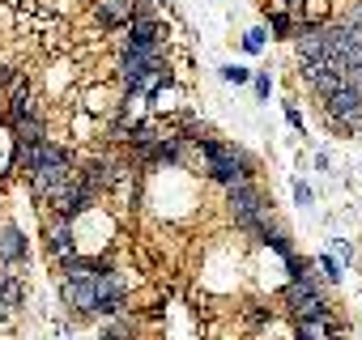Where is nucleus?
<instances>
[{"label": "nucleus", "instance_id": "nucleus-1", "mask_svg": "<svg viewBox=\"0 0 362 340\" xmlns=\"http://www.w3.org/2000/svg\"><path fill=\"white\" fill-rule=\"evenodd\" d=\"M205 158H209V175L222 183V187H234V183H248V179H252V162L239 153L234 145L205 140Z\"/></svg>", "mask_w": 362, "mask_h": 340}, {"label": "nucleus", "instance_id": "nucleus-2", "mask_svg": "<svg viewBox=\"0 0 362 340\" xmlns=\"http://www.w3.org/2000/svg\"><path fill=\"white\" fill-rule=\"evenodd\" d=\"M285 302L299 310V319H328V306H324V298L316 294V285H311V277H307V273L290 281Z\"/></svg>", "mask_w": 362, "mask_h": 340}, {"label": "nucleus", "instance_id": "nucleus-3", "mask_svg": "<svg viewBox=\"0 0 362 340\" xmlns=\"http://www.w3.org/2000/svg\"><path fill=\"white\" fill-rule=\"evenodd\" d=\"M328 111H332V119H341V124H350V128H362V85H336L332 94H328Z\"/></svg>", "mask_w": 362, "mask_h": 340}, {"label": "nucleus", "instance_id": "nucleus-4", "mask_svg": "<svg viewBox=\"0 0 362 340\" xmlns=\"http://www.w3.org/2000/svg\"><path fill=\"white\" fill-rule=\"evenodd\" d=\"M52 200H56V213L64 217V222H72V217H77V213H86V209L94 204V191H86V187H81L77 179H72V183H64V187L56 191Z\"/></svg>", "mask_w": 362, "mask_h": 340}, {"label": "nucleus", "instance_id": "nucleus-5", "mask_svg": "<svg viewBox=\"0 0 362 340\" xmlns=\"http://www.w3.org/2000/svg\"><path fill=\"white\" fill-rule=\"evenodd\" d=\"M30 183H34L39 196H56L64 183H72V170H68V162L64 166H39V170H30Z\"/></svg>", "mask_w": 362, "mask_h": 340}, {"label": "nucleus", "instance_id": "nucleus-6", "mask_svg": "<svg viewBox=\"0 0 362 340\" xmlns=\"http://www.w3.org/2000/svg\"><path fill=\"white\" fill-rule=\"evenodd\" d=\"M119 175H124V166H111V162L99 158V162H90V166H86V175H81L77 183H81L86 191H107Z\"/></svg>", "mask_w": 362, "mask_h": 340}, {"label": "nucleus", "instance_id": "nucleus-7", "mask_svg": "<svg viewBox=\"0 0 362 340\" xmlns=\"http://www.w3.org/2000/svg\"><path fill=\"white\" fill-rule=\"evenodd\" d=\"M141 0H99V21L103 26H128Z\"/></svg>", "mask_w": 362, "mask_h": 340}, {"label": "nucleus", "instance_id": "nucleus-8", "mask_svg": "<svg viewBox=\"0 0 362 340\" xmlns=\"http://www.w3.org/2000/svg\"><path fill=\"white\" fill-rule=\"evenodd\" d=\"M9 259H26V234L21 230H0V264H9Z\"/></svg>", "mask_w": 362, "mask_h": 340}, {"label": "nucleus", "instance_id": "nucleus-9", "mask_svg": "<svg viewBox=\"0 0 362 340\" xmlns=\"http://www.w3.org/2000/svg\"><path fill=\"white\" fill-rule=\"evenodd\" d=\"M17 136H21V145H39V140H47V136H43V119H39V115L17 119Z\"/></svg>", "mask_w": 362, "mask_h": 340}, {"label": "nucleus", "instance_id": "nucleus-10", "mask_svg": "<svg viewBox=\"0 0 362 340\" xmlns=\"http://www.w3.org/2000/svg\"><path fill=\"white\" fill-rule=\"evenodd\" d=\"M52 251L64 255V259H72V230H68V222H60V226L52 230Z\"/></svg>", "mask_w": 362, "mask_h": 340}, {"label": "nucleus", "instance_id": "nucleus-11", "mask_svg": "<svg viewBox=\"0 0 362 340\" xmlns=\"http://www.w3.org/2000/svg\"><path fill=\"white\" fill-rule=\"evenodd\" d=\"M137 336V323L128 319V315H115V323L103 332V340H132Z\"/></svg>", "mask_w": 362, "mask_h": 340}, {"label": "nucleus", "instance_id": "nucleus-12", "mask_svg": "<svg viewBox=\"0 0 362 340\" xmlns=\"http://www.w3.org/2000/svg\"><path fill=\"white\" fill-rule=\"evenodd\" d=\"M21 302V285L9 281V277H0V310H13Z\"/></svg>", "mask_w": 362, "mask_h": 340}, {"label": "nucleus", "instance_id": "nucleus-13", "mask_svg": "<svg viewBox=\"0 0 362 340\" xmlns=\"http://www.w3.org/2000/svg\"><path fill=\"white\" fill-rule=\"evenodd\" d=\"M150 158L154 162H179V140L171 136V140H158L154 149H150Z\"/></svg>", "mask_w": 362, "mask_h": 340}, {"label": "nucleus", "instance_id": "nucleus-14", "mask_svg": "<svg viewBox=\"0 0 362 340\" xmlns=\"http://www.w3.org/2000/svg\"><path fill=\"white\" fill-rule=\"evenodd\" d=\"M299 340H328V323L324 319H303L299 323Z\"/></svg>", "mask_w": 362, "mask_h": 340}, {"label": "nucleus", "instance_id": "nucleus-15", "mask_svg": "<svg viewBox=\"0 0 362 340\" xmlns=\"http://www.w3.org/2000/svg\"><path fill=\"white\" fill-rule=\"evenodd\" d=\"M269 21H273V30H277V34H281V39H290V30H294V21H290V17H285V13H273V17H269Z\"/></svg>", "mask_w": 362, "mask_h": 340}, {"label": "nucleus", "instance_id": "nucleus-16", "mask_svg": "<svg viewBox=\"0 0 362 340\" xmlns=\"http://www.w3.org/2000/svg\"><path fill=\"white\" fill-rule=\"evenodd\" d=\"M320 268H324V273H328V277H332V281H336V277H341V268H336V264H332V259H328V255H324V259H320Z\"/></svg>", "mask_w": 362, "mask_h": 340}, {"label": "nucleus", "instance_id": "nucleus-17", "mask_svg": "<svg viewBox=\"0 0 362 340\" xmlns=\"http://www.w3.org/2000/svg\"><path fill=\"white\" fill-rule=\"evenodd\" d=\"M226 81H248V68H226Z\"/></svg>", "mask_w": 362, "mask_h": 340}, {"label": "nucleus", "instance_id": "nucleus-18", "mask_svg": "<svg viewBox=\"0 0 362 340\" xmlns=\"http://www.w3.org/2000/svg\"><path fill=\"white\" fill-rule=\"evenodd\" d=\"M260 43H264L260 30H252V34H248V52H260Z\"/></svg>", "mask_w": 362, "mask_h": 340}, {"label": "nucleus", "instance_id": "nucleus-19", "mask_svg": "<svg viewBox=\"0 0 362 340\" xmlns=\"http://www.w3.org/2000/svg\"><path fill=\"white\" fill-rule=\"evenodd\" d=\"M5 81H13V72H9L5 64H0V85H5Z\"/></svg>", "mask_w": 362, "mask_h": 340}, {"label": "nucleus", "instance_id": "nucleus-20", "mask_svg": "<svg viewBox=\"0 0 362 340\" xmlns=\"http://www.w3.org/2000/svg\"><path fill=\"white\" fill-rule=\"evenodd\" d=\"M0 277H5V264H0Z\"/></svg>", "mask_w": 362, "mask_h": 340}]
</instances>
